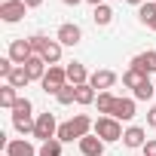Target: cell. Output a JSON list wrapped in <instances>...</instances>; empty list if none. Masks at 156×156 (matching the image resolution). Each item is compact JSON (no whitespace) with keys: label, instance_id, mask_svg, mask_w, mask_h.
I'll list each match as a JSON object with an SVG mask.
<instances>
[{"label":"cell","instance_id":"4","mask_svg":"<svg viewBox=\"0 0 156 156\" xmlns=\"http://www.w3.org/2000/svg\"><path fill=\"white\" fill-rule=\"evenodd\" d=\"M104 144H113V141H122V122L119 119H113V116H98L95 119V129H92Z\"/></svg>","mask_w":156,"mask_h":156},{"label":"cell","instance_id":"20","mask_svg":"<svg viewBox=\"0 0 156 156\" xmlns=\"http://www.w3.org/2000/svg\"><path fill=\"white\" fill-rule=\"evenodd\" d=\"M138 22H141V25H147V28H153V25H156V0H153V3L138 6Z\"/></svg>","mask_w":156,"mask_h":156},{"label":"cell","instance_id":"9","mask_svg":"<svg viewBox=\"0 0 156 156\" xmlns=\"http://www.w3.org/2000/svg\"><path fill=\"white\" fill-rule=\"evenodd\" d=\"M132 67H135V70H141L144 76L156 73V49H147V52L135 55V58H132Z\"/></svg>","mask_w":156,"mask_h":156},{"label":"cell","instance_id":"8","mask_svg":"<svg viewBox=\"0 0 156 156\" xmlns=\"http://www.w3.org/2000/svg\"><path fill=\"white\" fill-rule=\"evenodd\" d=\"M25 0H6V3H0V19L3 22H19V19H25Z\"/></svg>","mask_w":156,"mask_h":156},{"label":"cell","instance_id":"3","mask_svg":"<svg viewBox=\"0 0 156 156\" xmlns=\"http://www.w3.org/2000/svg\"><path fill=\"white\" fill-rule=\"evenodd\" d=\"M31 110H34V104H31L28 98H19V101H16V107H12V129H16V132H22V135H34L37 119L31 116Z\"/></svg>","mask_w":156,"mask_h":156},{"label":"cell","instance_id":"7","mask_svg":"<svg viewBox=\"0 0 156 156\" xmlns=\"http://www.w3.org/2000/svg\"><path fill=\"white\" fill-rule=\"evenodd\" d=\"M55 40H58L61 46H76V43L83 40V28H80V25H73V22H64V25L58 28Z\"/></svg>","mask_w":156,"mask_h":156},{"label":"cell","instance_id":"15","mask_svg":"<svg viewBox=\"0 0 156 156\" xmlns=\"http://www.w3.org/2000/svg\"><path fill=\"white\" fill-rule=\"evenodd\" d=\"M22 67L28 70V76H31V83H34V80H43V76H46V70H49V64H46V61H43L40 55H31V58H28V61H25Z\"/></svg>","mask_w":156,"mask_h":156},{"label":"cell","instance_id":"2","mask_svg":"<svg viewBox=\"0 0 156 156\" xmlns=\"http://www.w3.org/2000/svg\"><path fill=\"white\" fill-rule=\"evenodd\" d=\"M28 43H31L34 55H40L49 67L58 64V58H61V43H58V40H49V37H43V34H34V37H28Z\"/></svg>","mask_w":156,"mask_h":156},{"label":"cell","instance_id":"14","mask_svg":"<svg viewBox=\"0 0 156 156\" xmlns=\"http://www.w3.org/2000/svg\"><path fill=\"white\" fill-rule=\"evenodd\" d=\"M3 153H6V156H37L40 150H34V144H31V141L16 138V141H9V144L3 147Z\"/></svg>","mask_w":156,"mask_h":156},{"label":"cell","instance_id":"27","mask_svg":"<svg viewBox=\"0 0 156 156\" xmlns=\"http://www.w3.org/2000/svg\"><path fill=\"white\" fill-rule=\"evenodd\" d=\"M55 101H58V104H73V101H76V86H70V83L61 86V92L55 95Z\"/></svg>","mask_w":156,"mask_h":156},{"label":"cell","instance_id":"11","mask_svg":"<svg viewBox=\"0 0 156 156\" xmlns=\"http://www.w3.org/2000/svg\"><path fill=\"white\" fill-rule=\"evenodd\" d=\"M6 55H9L16 64H25V61L34 55V49H31V43L22 37V40H12V43H9V52H6Z\"/></svg>","mask_w":156,"mask_h":156},{"label":"cell","instance_id":"31","mask_svg":"<svg viewBox=\"0 0 156 156\" xmlns=\"http://www.w3.org/2000/svg\"><path fill=\"white\" fill-rule=\"evenodd\" d=\"M64 3H67V6H76V3H83V0H64Z\"/></svg>","mask_w":156,"mask_h":156},{"label":"cell","instance_id":"28","mask_svg":"<svg viewBox=\"0 0 156 156\" xmlns=\"http://www.w3.org/2000/svg\"><path fill=\"white\" fill-rule=\"evenodd\" d=\"M141 150H144V156H156V141H147Z\"/></svg>","mask_w":156,"mask_h":156},{"label":"cell","instance_id":"21","mask_svg":"<svg viewBox=\"0 0 156 156\" xmlns=\"http://www.w3.org/2000/svg\"><path fill=\"white\" fill-rule=\"evenodd\" d=\"M144 80H150V76H144V73H141V70H135V67H129V70L122 73V86H129L132 92H135V89H138Z\"/></svg>","mask_w":156,"mask_h":156},{"label":"cell","instance_id":"23","mask_svg":"<svg viewBox=\"0 0 156 156\" xmlns=\"http://www.w3.org/2000/svg\"><path fill=\"white\" fill-rule=\"evenodd\" d=\"M92 19H95V25H101V28H104V25H110V22H113V9H110L107 3H101V6H95V9H92Z\"/></svg>","mask_w":156,"mask_h":156},{"label":"cell","instance_id":"1","mask_svg":"<svg viewBox=\"0 0 156 156\" xmlns=\"http://www.w3.org/2000/svg\"><path fill=\"white\" fill-rule=\"evenodd\" d=\"M92 129H95V122L86 116V113H76L73 119H67V122H61L58 126V141L61 144H70V141H83L86 135H92Z\"/></svg>","mask_w":156,"mask_h":156},{"label":"cell","instance_id":"22","mask_svg":"<svg viewBox=\"0 0 156 156\" xmlns=\"http://www.w3.org/2000/svg\"><path fill=\"white\" fill-rule=\"evenodd\" d=\"M16 101H19V89H12L9 83L0 89V107H6V110H12L16 107Z\"/></svg>","mask_w":156,"mask_h":156},{"label":"cell","instance_id":"17","mask_svg":"<svg viewBox=\"0 0 156 156\" xmlns=\"http://www.w3.org/2000/svg\"><path fill=\"white\" fill-rule=\"evenodd\" d=\"M122 144H126V147H132V150H135V147H144V144H147L144 129H141V126H129V129H126V135H122Z\"/></svg>","mask_w":156,"mask_h":156},{"label":"cell","instance_id":"30","mask_svg":"<svg viewBox=\"0 0 156 156\" xmlns=\"http://www.w3.org/2000/svg\"><path fill=\"white\" fill-rule=\"evenodd\" d=\"M40 3H43V0H25V6H28V9H37Z\"/></svg>","mask_w":156,"mask_h":156},{"label":"cell","instance_id":"35","mask_svg":"<svg viewBox=\"0 0 156 156\" xmlns=\"http://www.w3.org/2000/svg\"><path fill=\"white\" fill-rule=\"evenodd\" d=\"M153 31H156V25H153Z\"/></svg>","mask_w":156,"mask_h":156},{"label":"cell","instance_id":"25","mask_svg":"<svg viewBox=\"0 0 156 156\" xmlns=\"http://www.w3.org/2000/svg\"><path fill=\"white\" fill-rule=\"evenodd\" d=\"M153 95H156V86H153L150 80H144V83H141V86L132 92V98H135V101H150Z\"/></svg>","mask_w":156,"mask_h":156},{"label":"cell","instance_id":"32","mask_svg":"<svg viewBox=\"0 0 156 156\" xmlns=\"http://www.w3.org/2000/svg\"><path fill=\"white\" fill-rule=\"evenodd\" d=\"M129 3H135V6H144V3H147V0H129Z\"/></svg>","mask_w":156,"mask_h":156},{"label":"cell","instance_id":"26","mask_svg":"<svg viewBox=\"0 0 156 156\" xmlns=\"http://www.w3.org/2000/svg\"><path fill=\"white\" fill-rule=\"evenodd\" d=\"M37 156H61V141H58V138H52V141H43Z\"/></svg>","mask_w":156,"mask_h":156},{"label":"cell","instance_id":"5","mask_svg":"<svg viewBox=\"0 0 156 156\" xmlns=\"http://www.w3.org/2000/svg\"><path fill=\"white\" fill-rule=\"evenodd\" d=\"M40 86H43V92H46V95H58V92H61V86H67V67L52 64V67L46 70V76L40 80Z\"/></svg>","mask_w":156,"mask_h":156},{"label":"cell","instance_id":"16","mask_svg":"<svg viewBox=\"0 0 156 156\" xmlns=\"http://www.w3.org/2000/svg\"><path fill=\"white\" fill-rule=\"evenodd\" d=\"M80 153H83V156H101V153H104V141H101L98 135H86V138L80 141Z\"/></svg>","mask_w":156,"mask_h":156},{"label":"cell","instance_id":"29","mask_svg":"<svg viewBox=\"0 0 156 156\" xmlns=\"http://www.w3.org/2000/svg\"><path fill=\"white\" fill-rule=\"evenodd\" d=\"M147 122H150V126H156V107H150V110H147Z\"/></svg>","mask_w":156,"mask_h":156},{"label":"cell","instance_id":"10","mask_svg":"<svg viewBox=\"0 0 156 156\" xmlns=\"http://www.w3.org/2000/svg\"><path fill=\"white\" fill-rule=\"evenodd\" d=\"M113 83H116V73H113V70H95V73L89 76V86H92L95 92H110Z\"/></svg>","mask_w":156,"mask_h":156},{"label":"cell","instance_id":"19","mask_svg":"<svg viewBox=\"0 0 156 156\" xmlns=\"http://www.w3.org/2000/svg\"><path fill=\"white\" fill-rule=\"evenodd\" d=\"M6 83H9L12 89H25V86L31 83V76H28V70H25L22 64H16V70H12V73L6 76Z\"/></svg>","mask_w":156,"mask_h":156},{"label":"cell","instance_id":"13","mask_svg":"<svg viewBox=\"0 0 156 156\" xmlns=\"http://www.w3.org/2000/svg\"><path fill=\"white\" fill-rule=\"evenodd\" d=\"M113 119H135V98H116V104H113V113H110Z\"/></svg>","mask_w":156,"mask_h":156},{"label":"cell","instance_id":"24","mask_svg":"<svg viewBox=\"0 0 156 156\" xmlns=\"http://www.w3.org/2000/svg\"><path fill=\"white\" fill-rule=\"evenodd\" d=\"M95 98H98V92H95L89 83H86V86H76V104L86 107V104H95Z\"/></svg>","mask_w":156,"mask_h":156},{"label":"cell","instance_id":"34","mask_svg":"<svg viewBox=\"0 0 156 156\" xmlns=\"http://www.w3.org/2000/svg\"><path fill=\"white\" fill-rule=\"evenodd\" d=\"M0 3H6V0H0Z\"/></svg>","mask_w":156,"mask_h":156},{"label":"cell","instance_id":"6","mask_svg":"<svg viewBox=\"0 0 156 156\" xmlns=\"http://www.w3.org/2000/svg\"><path fill=\"white\" fill-rule=\"evenodd\" d=\"M58 135V122H55V113H40L37 116V126H34V138H40V141H52Z\"/></svg>","mask_w":156,"mask_h":156},{"label":"cell","instance_id":"33","mask_svg":"<svg viewBox=\"0 0 156 156\" xmlns=\"http://www.w3.org/2000/svg\"><path fill=\"white\" fill-rule=\"evenodd\" d=\"M86 3H92V6H101V3H104V0H86Z\"/></svg>","mask_w":156,"mask_h":156},{"label":"cell","instance_id":"18","mask_svg":"<svg viewBox=\"0 0 156 156\" xmlns=\"http://www.w3.org/2000/svg\"><path fill=\"white\" fill-rule=\"evenodd\" d=\"M95 104H98V113H101V116H110V113H113V104H116V95H113V92H98Z\"/></svg>","mask_w":156,"mask_h":156},{"label":"cell","instance_id":"12","mask_svg":"<svg viewBox=\"0 0 156 156\" xmlns=\"http://www.w3.org/2000/svg\"><path fill=\"white\" fill-rule=\"evenodd\" d=\"M89 70H86V64H80V61H70L67 64V83L70 86H86L89 83Z\"/></svg>","mask_w":156,"mask_h":156}]
</instances>
